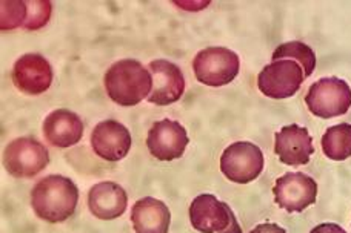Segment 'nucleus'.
<instances>
[{"mask_svg": "<svg viewBox=\"0 0 351 233\" xmlns=\"http://www.w3.org/2000/svg\"><path fill=\"white\" fill-rule=\"evenodd\" d=\"M79 189L64 175H48L31 191V207L47 223H64L76 212Z\"/></svg>", "mask_w": 351, "mask_h": 233, "instance_id": "obj_1", "label": "nucleus"}, {"mask_svg": "<svg viewBox=\"0 0 351 233\" xmlns=\"http://www.w3.org/2000/svg\"><path fill=\"white\" fill-rule=\"evenodd\" d=\"M105 91L112 102L121 106H136L148 98L153 90V77L137 60L123 59L108 68L104 77Z\"/></svg>", "mask_w": 351, "mask_h": 233, "instance_id": "obj_2", "label": "nucleus"}, {"mask_svg": "<svg viewBox=\"0 0 351 233\" xmlns=\"http://www.w3.org/2000/svg\"><path fill=\"white\" fill-rule=\"evenodd\" d=\"M239 55L223 46L205 48L193 60V71L197 81L211 87L231 83L239 74Z\"/></svg>", "mask_w": 351, "mask_h": 233, "instance_id": "obj_3", "label": "nucleus"}, {"mask_svg": "<svg viewBox=\"0 0 351 233\" xmlns=\"http://www.w3.org/2000/svg\"><path fill=\"white\" fill-rule=\"evenodd\" d=\"M305 103L316 117L335 118L343 115L351 108V87L342 79H321L310 86Z\"/></svg>", "mask_w": 351, "mask_h": 233, "instance_id": "obj_4", "label": "nucleus"}, {"mask_svg": "<svg viewBox=\"0 0 351 233\" xmlns=\"http://www.w3.org/2000/svg\"><path fill=\"white\" fill-rule=\"evenodd\" d=\"M190 221L193 229L200 233H242L234 212L211 193L197 195L193 200Z\"/></svg>", "mask_w": 351, "mask_h": 233, "instance_id": "obj_5", "label": "nucleus"}, {"mask_svg": "<svg viewBox=\"0 0 351 233\" xmlns=\"http://www.w3.org/2000/svg\"><path fill=\"white\" fill-rule=\"evenodd\" d=\"M48 163V149L31 137L16 138L3 150V166L6 172L16 178H33Z\"/></svg>", "mask_w": 351, "mask_h": 233, "instance_id": "obj_6", "label": "nucleus"}, {"mask_svg": "<svg viewBox=\"0 0 351 233\" xmlns=\"http://www.w3.org/2000/svg\"><path fill=\"white\" fill-rule=\"evenodd\" d=\"M305 80L302 66L290 59L274 60L258 75L259 91L268 98L284 100L296 94Z\"/></svg>", "mask_w": 351, "mask_h": 233, "instance_id": "obj_7", "label": "nucleus"}, {"mask_svg": "<svg viewBox=\"0 0 351 233\" xmlns=\"http://www.w3.org/2000/svg\"><path fill=\"white\" fill-rule=\"evenodd\" d=\"M263 171V154L259 146L250 141L230 144L221 156V172L225 178L247 184L254 181Z\"/></svg>", "mask_w": 351, "mask_h": 233, "instance_id": "obj_8", "label": "nucleus"}, {"mask_svg": "<svg viewBox=\"0 0 351 233\" xmlns=\"http://www.w3.org/2000/svg\"><path fill=\"white\" fill-rule=\"evenodd\" d=\"M273 195L280 209L290 213L304 212L316 203L317 184L311 176L302 172H288L276 180Z\"/></svg>", "mask_w": 351, "mask_h": 233, "instance_id": "obj_9", "label": "nucleus"}, {"mask_svg": "<svg viewBox=\"0 0 351 233\" xmlns=\"http://www.w3.org/2000/svg\"><path fill=\"white\" fill-rule=\"evenodd\" d=\"M190 143L186 131L180 123L174 120H160L156 122L148 131L147 148L156 160L173 161L184 155Z\"/></svg>", "mask_w": 351, "mask_h": 233, "instance_id": "obj_10", "label": "nucleus"}, {"mask_svg": "<svg viewBox=\"0 0 351 233\" xmlns=\"http://www.w3.org/2000/svg\"><path fill=\"white\" fill-rule=\"evenodd\" d=\"M147 69L153 77V90L148 102L158 106L173 105L180 100L185 92V77L180 68L173 61L158 59L149 61Z\"/></svg>", "mask_w": 351, "mask_h": 233, "instance_id": "obj_11", "label": "nucleus"}, {"mask_svg": "<svg viewBox=\"0 0 351 233\" xmlns=\"http://www.w3.org/2000/svg\"><path fill=\"white\" fill-rule=\"evenodd\" d=\"M11 79L19 91L39 96L53 83V68L40 54H25L14 63Z\"/></svg>", "mask_w": 351, "mask_h": 233, "instance_id": "obj_12", "label": "nucleus"}, {"mask_svg": "<svg viewBox=\"0 0 351 233\" xmlns=\"http://www.w3.org/2000/svg\"><path fill=\"white\" fill-rule=\"evenodd\" d=\"M131 134L122 123L116 120H104L91 132V148L94 154L106 161H121L128 155Z\"/></svg>", "mask_w": 351, "mask_h": 233, "instance_id": "obj_13", "label": "nucleus"}, {"mask_svg": "<svg viewBox=\"0 0 351 233\" xmlns=\"http://www.w3.org/2000/svg\"><path fill=\"white\" fill-rule=\"evenodd\" d=\"M274 152L288 166H302L315 154L313 138L306 128L298 124L284 126L274 138Z\"/></svg>", "mask_w": 351, "mask_h": 233, "instance_id": "obj_14", "label": "nucleus"}, {"mask_svg": "<svg viewBox=\"0 0 351 233\" xmlns=\"http://www.w3.org/2000/svg\"><path fill=\"white\" fill-rule=\"evenodd\" d=\"M128 206L127 192L114 181H102L88 192V207L94 217L111 221L122 217Z\"/></svg>", "mask_w": 351, "mask_h": 233, "instance_id": "obj_15", "label": "nucleus"}, {"mask_svg": "<svg viewBox=\"0 0 351 233\" xmlns=\"http://www.w3.org/2000/svg\"><path fill=\"white\" fill-rule=\"evenodd\" d=\"M42 131L51 146L66 149L80 141L84 135V123L76 112L56 109L45 118Z\"/></svg>", "mask_w": 351, "mask_h": 233, "instance_id": "obj_16", "label": "nucleus"}, {"mask_svg": "<svg viewBox=\"0 0 351 233\" xmlns=\"http://www.w3.org/2000/svg\"><path fill=\"white\" fill-rule=\"evenodd\" d=\"M131 223L136 233H168L171 212L164 201L145 197L131 209Z\"/></svg>", "mask_w": 351, "mask_h": 233, "instance_id": "obj_17", "label": "nucleus"}, {"mask_svg": "<svg viewBox=\"0 0 351 233\" xmlns=\"http://www.w3.org/2000/svg\"><path fill=\"white\" fill-rule=\"evenodd\" d=\"M322 152L328 160L343 161L351 156V124L331 126L322 135Z\"/></svg>", "mask_w": 351, "mask_h": 233, "instance_id": "obj_18", "label": "nucleus"}, {"mask_svg": "<svg viewBox=\"0 0 351 233\" xmlns=\"http://www.w3.org/2000/svg\"><path fill=\"white\" fill-rule=\"evenodd\" d=\"M282 59H290V60L298 61L304 69L305 79L310 77L313 71H315L316 61H317L315 51H313L308 45H305V43L298 42V40L282 43V45H279L274 49L273 61L282 60Z\"/></svg>", "mask_w": 351, "mask_h": 233, "instance_id": "obj_19", "label": "nucleus"}, {"mask_svg": "<svg viewBox=\"0 0 351 233\" xmlns=\"http://www.w3.org/2000/svg\"><path fill=\"white\" fill-rule=\"evenodd\" d=\"M2 20H0V28L3 31L14 29L22 27L27 20V2L23 0H3L2 3Z\"/></svg>", "mask_w": 351, "mask_h": 233, "instance_id": "obj_20", "label": "nucleus"}, {"mask_svg": "<svg viewBox=\"0 0 351 233\" xmlns=\"http://www.w3.org/2000/svg\"><path fill=\"white\" fill-rule=\"evenodd\" d=\"M51 17V3L48 0H29L27 2V20L23 23L25 29L36 31L45 27Z\"/></svg>", "mask_w": 351, "mask_h": 233, "instance_id": "obj_21", "label": "nucleus"}, {"mask_svg": "<svg viewBox=\"0 0 351 233\" xmlns=\"http://www.w3.org/2000/svg\"><path fill=\"white\" fill-rule=\"evenodd\" d=\"M310 233H347L346 229H342L339 224L335 223H324L316 225L315 229H311Z\"/></svg>", "mask_w": 351, "mask_h": 233, "instance_id": "obj_22", "label": "nucleus"}, {"mask_svg": "<svg viewBox=\"0 0 351 233\" xmlns=\"http://www.w3.org/2000/svg\"><path fill=\"white\" fill-rule=\"evenodd\" d=\"M250 233H287V230L282 229L280 225L274 223H265V224L256 225V228Z\"/></svg>", "mask_w": 351, "mask_h": 233, "instance_id": "obj_23", "label": "nucleus"}]
</instances>
